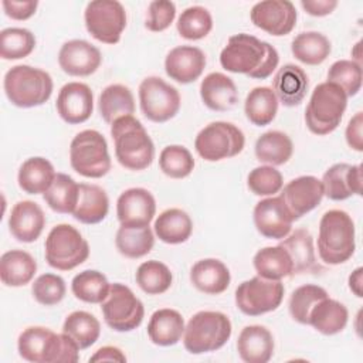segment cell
Masks as SVG:
<instances>
[{
    "mask_svg": "<svg viewBox=\"0 0 363 363\" xmlns=\"http://www.w3.org/2000/svg\"><path fill=\"white\" fill-rule=\"evenodd\" d=\"M329 294L325 288L315 285V284H305L298 286L289 298V315L291 318L301 323L308 325L309 322V313L312 308L322 301L323 298H328Z\"/></svg>",
    "mask_w": 363,
    "mask_h": 363,
    "instance_id": "cell-47",
    "label": "cell"
},
{
    "mask_svg": "<svg viewBox=\"0 0 363 363\" xmlns=\"http://www.w3.org/2000/svg\"><path fill=\"white\" fill-rule=\"evenodd\" d=\"M45 261L58 271H71L89 257V244L71 224H57L45 238Z\"/></svg>",
    "mask_w": 363,
    "mask_h": 363,
    "instance_id": "cell-9",
    "label": "cell"
},
{
    "mask_svg": "<svg viewBox=\"0 0 363 363\" xmlns=\"http://www.w3.org/2000/svg\"><path fill=\"white\" fill-rule=\"evenodd\" d=\"M346 106L347 95L339 85L320 82L311 94L305 109V123L318 136L329 135L340 125Z\"/></svg>",
    "mask_w": 363,
    "mask_h": 363,
    "instance_id": "cell-6",
    "label": "cell"
},
{
    "mask_svg": "<svg viewBox=\"0 0 363 363\" xmlns=\"http://www.w3.org/2000/svg\"><path fill=\"white\" fill-rule=\"evenodd\" d=\"M308 86L309 81L306 72L295 64L281 67L272 79V91L278 102L285 106H298L303 101Z\"/></svg>",
    "mask_w": 363,
    "mask_h": 363,
    "instance_id": "cell-28",
    "label": "cell"
},
{
    "mask_svg": "<svg viewBox=\"0 0 363 363\" xmlns=\"http://www.w3.org/2000/svg\"><path fill=\"white\" fill-rule=\"evenodd\" d=\"M3 88L14 106L34 108L44 105L51 98L54 82L47 71L21 64L6 72Z\"/></svg>",
    "mask_w": 363,
    "mask_h": 363,
    "instance_id": "cell-5",
    "label": "cell"
},
{
    "mask_svg": "<svg viewBox=\"0 0 363 363\" xmlns=\"http://www.w3.org/2000/svg\"><path fill=\"white\" fill-rule=\"evenodd\" d=\"M323 196L322 182L315 176H299L292 179L279 193V197L294 221L318 207Z\"/></svg>",
    "mask_w": 363,
    "mask_h": 363,
    "instance_id": "cell-16",
    "label": "cell"
},
{
    "mask_svg": "<svg viewBox=\"0 0 363 363\" xmlns=\"http://www.w3.org/2000/svg\"><path fill=\"white\" fill-rule=\"evenodd\" d=\"M279 54L268 41L240 33L231 35L221 50L220 64L234 74H245L252 79H267L278 67Z\"/></svg>",
    "mask_w": 363,
    "mask_h": 363,
    "instance_id": "cell-1",
    "label": "cell"
},
{
    "mask_svg": "<svg viewBox=\"0 0 363 363\" xmlns=\"http://www.w3.org/2000/svg\"><path fill=\"white\" fill-rule=\"evenodd\" d=\"M89 362H119V363H125L126 356L116 346H102L89 357Z\"/></svg>",
    "mask_w": 363,
    "mask_h": 363,
    "instance_id": "cell-56",
    "label": "cell"
},
{
    "mask_svg": "<svg viewBox=\"0 0 363 363\" xmlns=\"http://www.w3.org/2000/svg\"><path fill=\"white\" fill-rule=\"evenodd\" d=\"M274 336L265 326L248 325L237 339V352L245 363H267L274 354Z\"/></svg>",
    "mask_w": 363,
    "mask_h": 363,
    "instance_id": "cell-25",
    "label": "cell"
},
{
    "mask_svg": "<svg viewBox=\"0 0 363 363\" xmlns=\"http://www.w3.org/2000/svg\"><path fill=\"white\" fill-rule=\"evenodd\" d=\"M177 33L186 40H201L207 37L213 28V17L210 11L201 6H191L182 11L176 23Z\"/></svg>",
    "mask_w": 363,
    "mask_h": 363,
    "instance_id": "cell-46",
    "label": "cell"
},
{
    "mask_svg": "<svg viewBox=\"0 0 363 363\" xmlns=\"http://www.w3.org/2000/svg\"><path fill=\"white\" fill-rule=\"evenodd\" d=\"M116 250L126 258L138 259L147 255L155 245V231L150 225H121L115 237Z\"/></svg>",
    "mask_w": 363,
    "mask_h": 363,
    "instance_id": "cell-37",
    "label": "cell"
},
{
    "mask_svg": "<svg viewBox=\"0 0 363 363\" xmlns=\"http://www.w3.org/2000/svg\"><path fill=\"white\" fill-rule=\"evenodd\" d=\"M292 55L306 65L322 64L332 51L329 38L319 31L299 33L291 43Z\"/></svg>",
    "mask_w": 363,
    "mask_h": 363,
    "instance_id": "cell-39",
    "label": "cell"
},
{
    "mask_svg": "<svg viewBox=\"0 0 363 363\" xmlns=\"http://www.w3.org/2000/svg\"><path fill=\"white\" fill-rule=\"evenodd\" d=\"M190 281L193 286L203 294L220 295L230 286L231 274L223 261L204 258L191 267Z\"/></svg>",
    "mask_w": 363,
    "mask_h": 363,
    "instance_id": "cell-27",
    "label": "cell"
},
{
    "mask_svg": "<svg viewBox=\"0 0 363 363\" xmlns=\"http://www.w3.org/2000/svg\"><path fill=\"white\" fill-rule=\"evenodd\" d=\"M254 268L257 274L265 279L281 281L294 275L292 261L279 244L275 247H264L254 255Z\"/></svg>",
    "mask_w": 363,
    "mask_h": 363,
    "instance_id": "cell-38",
    "label": "cell"
},
{
    "mask_svg": "<svg viewBox=\"0 0 363 363\" xmlns=\"http://www.w3.org/2000/svg\"><path fill=\"white\" fill-rule=\"evenodd\" d=\"M62 333L69 336L78 345L79 350H84L91 347L99 339L101 323L89 312L74 311L65 318Z\"/></svg>",
    "mask_w": 363,
    "mask_h": 363,
    "instance_id": "cell-42",
    "label": "cell"
},
{
    "mask_svg": "<svg viewBox=\"0 0 363 363\" xmlns=\"http://www.w3.org/2000/svg\"><path fill=\"white\" fill-rule=\"evenodd\" d=\"M140 111L152 122L163 123L180 111L179 91L160 77H147L139 85Z\"/></svg>",
    "mask_w": 363,
    "mask_h": 363,
    "instance_id": "cell-14",
    "label": "cell"
},
{
    "mask_svg": "<svg viewBox=\"0 0 363 363\" xmlns=\"http://www.w3.org/2000/svg\"><path fill=\"white\" fill-rule=\"evenodd\" d=\"M159 167L170 179H184L194 169L190 150L182 145H169L159 155Z\"/></svg>",
    "mask_w": 363,
    "mask_h": 363,
    "instance_id": "cell-48",
    "label": "cell"
},
{
    "mask_svg": "<svg viewBox=\"0 0 363 363\" xmlns=\"http://www.w3.org/2000/svg\"><path fill=\"white\" fill-rule=\"evenodd\" d=\"M363 268H356L350 275H349V288L350 291L357 296V298H362L363 296V291H362V286H363Z\"/></svg>",
    "mask_w": 363,
    "mask_h": 363,
    "instance_id": "cell-57",
    "label": "cell"
},
{
    "mask_svg": "<svg viewBox=\"0 0 363 363\" xmlns=\"http://www.w3.org/2000/svg\"><path fill=\"white\" fill-rule=\"evenodd\" d=\"M245 136L242 130L231 122L216 121L206 125L196 136L194 147L200 157L207 162H220L242 152Z\"/></svg>",
    "mask_w": 363,
    "mask_h": 363,
    "instance_id": "cell-10",
    "label": "cell"
},
{
    "mask_svg": "<svg viewBox=\"0 0 363 363\" xmlns=\"http://www.w3.org/2000/svg\"><path fill=\"white\" fill-rule=\"evenodd\" d=\"M250 18L262 31L282 37L295 28L298 13L289 0H264L252 6Z\"/></svg>",
    "mask_w": 363,
    "mask_h": 363,
    "instance_id": "cell-15",
    "label": "cell"
},
{
    "mask_svg": "<svg viewBox=\"0 0 363 363\" xmlns=\"http://www.w3.org/2000/svg\"><path fill=\"white\" fill-rule=\"evenodd\" d=\"M203 104L216 112L233 109L238 102V91L234 81L223 72H210L200 84Z\"/></svg>",
    "mask_w": 363,
    "mask_h": 363,
    "instance_id": "cell-26",
    "label": "cell"
},
{
    "mask_svg": "<svg viewBox=\"0 0 363 363\" xmlns=\"http://www.w3.org/2000/svg\"><path fill=\"white\" fill-rule=\"evenodd\" d=\"M279 245L285 248L292 261L294 275L318 274L322 271V267L316 261L313 237L306 228H296L289 233L284 240H281Z\"/></svg>",
    "mask_w": 363,
    "mask_h": 363,
    "instance_id": "cell-24",
    "label": "cell"
},
{
    "mask_svg": "<svg viewBox=\"0 0 363 363\" xmlns=\"http://www.w3.org/2000/svg\"><path fill=\"white\" fill-rule=\"evenodd\" d=\"M18 354L31 363H75L79 360L78 345L65 333H55L44 326H30L17 339Z\"/></svg>",
    "mask_w": 363,
    "mask_h": 363,
    "instance_id": "cell-2",
    "label": "cell"
},
{
    "mask_svg": "<svg viewBox=\"0 0 363 363\" xmlns=\"http://www.w3.org/2000/svg\"><path fill=\"white\" fill-rule=\"evenodd\" d=\"M184 328L186 323L179 311L162 308L152 313L147 323V336L153 345L167 347L182 340Z\"/></svg>",
    "mask_w": 363,
    "mask_h": 363,
    "instance_id": "cell-29",
    "label": "cell"
},
{
    "mask_svg": "<svg viewBox=\"0 0 363 363\" xmlns=\"http://www.w3.org/2000/svg\"><path fill=\"white\" fill-rule=\"evenodd\" d=\"M105 323L115 332H130L140 326L145 318V306L133 291L121 284H111L106 299L101 303Z\"/></svg>",
    "mask_w": 363,
    "mask_h": 363,
    "instance_id": "cell-11",
    "label": "cell"
},
{
    "mask_svg": "<svg viewBox=\"0 0 363 363\" xmlns=\"http://www.w3.org/2000/svg\"><path fill=\"white\" fill-rule=\"evenodd\" d=\"M349 320V312L347 308L332 298H323L319 301L309 313V322L315 330H318L322 335L332 336L336 333H340Z\"/></svg>",
    "mask_w": 363,
    "mask_h": 363,
    "instance_id": "cell-32",
    "label": "cell"
},
{
    "mask_svg": "<svg viewBox=\"0 0 363 363\" xmlns=\"http://www.w3.org/2000/svg\"><path fill=\"white\" fill-rule=\"evenodd\" d=\"M254 150L255 157L261 163L281 166L291 159L294 153V143L286 133L281 130H268L257 139Z\"/></svg>",
    "mask_w": 363,
    "mask_h": 363,
    "instance_id": "cell-36",
    "label": "cell"
},
{
    "mask_svg": "<svg viewBox=\"0 0 363 363\" xmlns=\"http://www.w3.org/2000/svg\"><path fill=\"white\" fill-rule=\"evenodd\" d=\"M55 108L60 118L68 125L84 123L94 111L92 89L84 82H68L60 89Z\"/></svg>",
    "mask_w": 363,
    "mask_h": 363,
    "instance_id": "cell-18",
    "label": "cell"
},
{
    "mask_svg": "<svg viewBox=\"0 0 363 363\" xmlns=\"http://www.w3.org/2000/svg\"><path fill=\"white\" fill-rule=\"evenodd\" d=\"M115 156L121 166L139 172L147 169L155 159V145L145 126L133 115L121 116L111 123Z\"/></svg>",
    "mask_w": 363,
    "mask_h": 363,
    "instance_id": "cell-3",
    "label": "cell"
},
{
    "mask_svg": "<svg viewBox=\"0 0 363 363\" xmlns=\"http://www.w3.org/2000/svg\"><path fill=\"white\" fill-rule=\"evenodd\" d=\"M35 48L34 34L21 27H9L0 33V57L3 60H21Z\"/></svg>",
    "mask_w": 363,
    "mask_h": 363,
    "instance_id": "cell-45",
    "label": "cell"
},
{
    "mask_svg": "<svg viewBox=\"0 0 363 363\" xmlns=\"http://www.w3.org/2000/svg\"><path fill=\"white\" fill-rule=\"evenodd\" d=\"M285 288L281 281L259 275L241 282L235 289V305L247 316H259L278 309Z\"/></svg>",
    "mask_w": 363,
    "mask_h": 363,
    "instance_id": "cell-12",
    "label": "cell"
},
{
    "mask_svg": "<svg viewBox=\"0 0 363 363\" xmlns=\"http://www.w3.org/2000/svg\"><path fill=\"white\" fill-rule=\"evenodd\" d=\"M206 54L194 45L172 48L164 60L167 77L179 84H191L199 79L206 68Z\"/></svg>",
    "mask_w": 363,
    "mask_h": 363,
    "instance_id": "cell-21",
    "label": "cell"
},
{
    "mask_svg": "<svg viewBox=\"0 0 363 363\" xmlns=\"http://www.w3.org/2000/svg\"><path fill=\"white\" fill-rule=\"evenodd\" d=\"M233 333L230 318L218 311L194 313L183 333L184 349L191 354H203L221 349Z\"/></svg>",
    "mask_w": 363,
    "mask_h": 363,
    "instance_id": "cell-7",
    "label": "cell"
},
{
    "mask_svg": "<svg viewBox=\"0 0 363 363\" xmlns=\"http://www.w3.org/2000/svg\"><path fill=\"white\" fill-rule=\"evenodd\" d=\"M356 250V230L352 217L339 208L326 211L319 221L318 254L328 265L346 262Z\"/></svg>",
    "mask_w": 363,
    "mask_h": 363,
    "instance_id": "cell-4",
    "label": "cell"
},
{
    "mask_svg": "<svg viewBox=\"0 0 363 363\" xmlns=\"http://www.w3.org/2000/svg\"><path fill=\"white\" fill-rule=\"evenodd\" d=\"M45 227V214L43 208L31 201L21 200L16 203L9 216V230L20 242H34Z\"/></svg>",
    "mask_w": 363,
    "mask_h": 363,
    "instance_id": "cell-23",
    "label": "cell"
},
{
    "mask_svg": "<svg viewBox=\"0 0 363 363\" xmlns=\"http://www.w3.org/2000/svg\"><path fill=\"white\" fill-rule=\"evenodd\" d=\"M111 289L108 278L96 269H85L77 274L71 282L74 296L86 303H102Z\"/></svg>",
    "mask_w": 363,
    "mask_h": 363,
    "instance_id": "cell-43",
    "label": "cell"
},
{
    "mask_svg": "<svg viewBox=\"0 0 363 363\" xmlns=\"http://www.w3.org/2000/svg\"><path fill=\"white\" fill-rule=\"evenodd\" d=\"M71 167L88 179H101L111 170V156L104 135L95 129L81 130L69 145Z\"/></svg>",
    "mask_w": 363,
    "mask_h": 363,
    "instance_id": "cell-8",
    "label": "cell"
},
{
    "mask_svg": "<svg viewBox=\"0 0 363 363\" xmlns=\"http://www.w3.org/2000/svg\"><path fill=\"white\" fill-rule=\"evenodd\" d=\"M328 82L339 85L347 98L354 96L362 88V65L353 60H339L330 65Z\"/></svg>",
    "mask_w": 363,
    "mask_h": 363,
    "instance_id": "cell-49",
    "label": "cell"
},
{
    "mask_svg": "<svg viewBox=\"0 0 363 363\" xmlns=\"http://www.w3.org/2000/svg\"><path fill=\"white\" fill-rule=\"evenodd\" d=\"M55 176L52 163L45 157L35 156L23 162L17 173V182L20 189L28 194H44Z\"/></svg>",
    "mask_w": 363,
    "mask_h": 363,
    "instance_id": "cell-33",
    "label": "cell"
},
{
    "mask_svg": "<svg viewBox=\"0 0 363 363\" xmlns=\"http://www.w3.org/2000/svg\"><path fill=\"white\" fill-rule=\"evenodd\" d=\"M86 31L104 44H116L126 27V10L116 0L89 1L84 11Z\"/></svg>",
    "mask_w": 363,
    "mask_h": 363,
    "instance_id": "cell-13",
    "label": "cell"
},
{
    "mask_svg": "<svg viewBox=\"0 0 363 363\" xmlns=\"http://www.w3.org/2000/svg\"><path fill=\"white\" fill-rule=\"evenodd\" d=\"M109 199L98 184L79 183V199L72 217L82 224H98L108 216Z\"/></svg>",
    "mask_w": 363,
    "mask_h": 363,
    "instance_id": "cell-30",
    "label": "cell"
},
{
    "mask_svg": "<svg viewBox=\"0 0 363 363\" xmlns=\"http://www.w3.org/2000/svg\"><path fill=\"white\" fill-rule=\"evenodd\" d=\"M156 237L166 244L186 242L193 233V221L182 208H167L162 211L153 224Z\"/></svg>",
    "mask_w": 363,
    "mask_h": 363,
    "instance_id": "cell-34",
    "label": "cell"
},
{
    "mask_svg": "<svg viewBox=\"0 0 363 363\" xmlns=\"http://www.w3.org/2000/svg\"><path fill=\"white\" fill-rule=\"evenodd\" d=\"M247 186L255 196H274L284 187V177L275 166L264 164L250 172Z\"/></svg>",
    "mask_w": 363,
    "mask_h": 363,
    "instance_id": "cell-50",
    "label": "cell"
},
{
    "mask_svg": "<svg viewBox=\"0 0 363 363\" xmlns=\"http://www.w3.org/2000/svg\"><path fill=\"white\" fill-rule=\"evenodd\" d=\"M362 128H363V112H357L347 123L345 138L350 149L356 152L363 150V136H362Z\"/></svg>",
    "mask_w": 363,
    "mask_h": 363,
    "instance_id": "cell-54",
    "label": "cell"
},
{
    "mask_svg": "<svg viewBox=\"0 0 363 363\" xmlns=\"http://www.w3.org/2000/svg\"><path fill=\"white\" fill-rule=\"evenodd\" d=\"M1 6H3V10L7 17L21 21V20H27L31 16H34V13L38 7V1L37 0H24V1L3 0Z\"/></svg>",
    "mask_w": 363,
    "mask_h": 363,
    "instance_id": "cell-53",
    "label": "cell"
},
{
    "mask_svg": "<svg viewBox=\"0 0 363 363\" xmlns=\"http://www.w3.org/2000/svg\"><path fill=\"white\" fill-rule=\"evenodd\" d=\"M43 197L52 211L60 214H72L79 199V184L71 176L57 173L52 184Z\"/></svg>",
    "mask_w": 363,
    "mask_h": 363,
    "instance_id": "cell-41",
    "label": "cell"
},
{
    "mask_svg": "<svg viewBox=\"0 0 363 363\" xmlns=\"http://www.w3.org/2000/svg\"><path fill=\"white\" fill-rule=\"evenodd\" d=\"M31 292L34 299L40 305L54 306L64 299L67 286H65V281L60 275L47 272L40 275L34 281L31 286Z\"/></svg>",
    "mask_w": 363,
    "mask_h": 363,
    "instance_id": "cell-51",
    "label": "cell"
},
{
    "mask_svg": "<svg viewBox=\"0 0 363 363\" xmlns=\"http://www.w3.org/2000/svg\"><path fill=\"white\" fill-rule=\"evenodd\" d=\"M323 194L333 201H342L352 196L362 194V166L336 163L322 177Z\"/></svg>",
    "mask_w": 363,
    "mask_h": 363,
    "instance_id": "cell-22",
    "label": "cell"
},
{
    "mask_svg": "<svg viewBox=\"0 0 363 363\" xmlns=\"http://www.w3.org/2000/svg\"><path fill=\"white\" fill-rule=\"evenodd\" d=\"M136 284L147 295L164 294L173 282V275L169 267L160 261L150 259L142 262L135 274Z\"/></svg>",
    "mask_w": 363,
    "mask_h": 363,
    "instance_id": "cell-44",
    "label": "cell"
},
{
    "mask_svg": "<svg viewBox=\"0 0 363 363\" xmlns=\"http://www.w3.org/2000/svg\"><path fill=\"white\" fill-rule=\"evenodd\" d=\"M278 98L269 86H255L251 89L244 102L247 119L255 126L269 125L278 112Z\"/></svg>",
    "mask_w": 363,
    "mask_h": 363,
    "instance_id": "cell-40",
    "label": "cell"
},
{
    "mask_svg": "<svg viewBox=\"0 0 363 363\" xmlns=\"http://www.w3.org/2000/svg\"><path fill=\"white\" fill-rule=\"evenodd\" d=\"M101 51L79 38L64 43L58 52L60 68L71 77H88L101 67Z\"/></svg>",
    "mask_w": 363,
    "mask_h": 363,
    "instance_id": "cell-20",
    "label": "cell"
},
{
    "mask_svg": "<svg viewBox=\"0 0 363 363\" xmlns=\"http://www.w3.org/2000/svg\"><path fill=\"white\" fill-rule=\"evenodd\" d=\"M37 261L23 250H10L0 258V279L6 286H24L34 278Z\"/></svg>",
    "mask_w": 363,
    "mask_h": 363,
    "instance_id": "cell-31",
    "label": "cell"
},
{
    "mask_svg": "<svg viewBox=\"0 0 363 363\" xmlns=\"http://www.w3.org/2000/svg\"><path fill=\"white\" fill-rule=\"evenodd\" d=\"M176 17V4L169 0H155L149 3L145 27L149 31L160 33L170 27Z\"/></svg>",
    "mask_w": 363,
    "mask_h": 363,
    "instance_id": "cell-52",
    "label": "cell"
},
{
    "mask_svg": "<svg viewBox=\"0 0 363 363\" xmlns=\"http://www.w3.org/2000/svg\"><path fill=\"white\" fill-rule=\"evenodd\" d=\"M156 214V200L143 187H132L121 193L116 201V216L121 225H149Z\"/></svg>",
    "mask_w": 363,
    "mask_h": 363,
    "instance_id": "cell-19",
    "label": "cell"
},
{
    "mask_svg": "<svg viewBox=\"0 0 363 363\" xmlns=\"http://www.w3.org/2000/svg\"><path fill=\"white\" fill-rule=\"evenodd\" d=\"M98 109L106 123H112L121 116L133 115L135 98L132 91L122 84H111L99 95Z\"/></svg>",
    "mask_w": 363,
    "mask_h": 363,
    "instance_id": "cell-35",
    "label": "cell"
},
{
    "mask_svg": "<svg viewBox=\"0 0 363 363\" xmlns=\"http://www.w3.org/2000/svg\"><path fill=\"white\" fill-rule=\"evenodd\" d=\"M301 6L311 16L323 17L330 14L337 7V1L336 0H301Z\"/></svg>",
    "mask_w": 363,
    "mask_h": 363,
    "instance_id": "cell-55",
    "label": "cell"
},
{
    "mask_svg": "<svg viewBox=\"0 0 363 363\" xmlns=\"http://www.w3.org/2000/svg\"><path fill=\"white\" fill-rule=\"evenodd\" d=\"M292 217L282 199L267 197L254 207V224L257 231L269 240H284L292 231Z\"/></svg>",
    "mask_w": 363,
    "mask_h": 363,
    "instance_id": "cell-17",
    "label": "cell"
}]
</instances>
